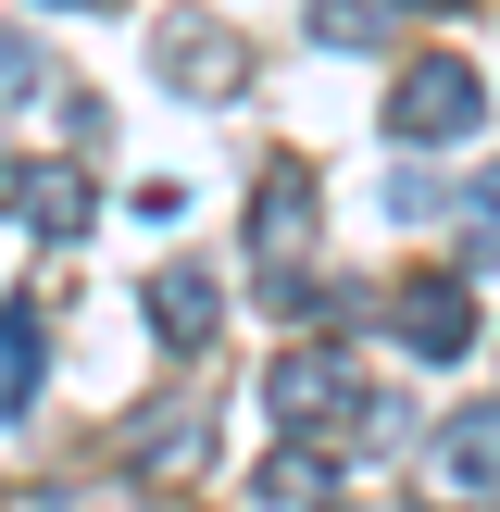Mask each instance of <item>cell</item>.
Masks as SVG:
<instances>
[{
	"mask_svg": "<svg viewBox=\"0 0 500 512\" xmlns=\"http://www.w3.org/2000/svg\"><path fill=\"white\" fill-rule=\"evenodd\" d=\"M25 88H50V63H38L25 25H0V100H25Z\"/></svg>",
	"mask_w": 500,
	"mask_h": 512,
	"instance_id": "cell-13",
	"label": "cell"
},
{
	"mask_svg": "<svg viewBox=\"0 0 500 512\" xmlns=\"http://www.w3.org/2000/svg\"><path fill=\"white\" fill-rule=\"evenodd\" d=\"M388 325H400V350H413V363H463V350H475V300H463V275H413V288L388 300Z\"/></svg>",
	"mask_w": 500,
	"mask_h": 512,
	"instance_id": "cell-5",
	"label": "cell"
},
{
	"mask_svg": "<svg viewBox=\"0 0 500 512\" xmlns=\"http://www.w3.org/2000/svg\"><path fill=\"white\" fill-rule=\"evenodd\" d=\"M300 250H313V163H300V150H275V163H263V188H250V263L288 288V275H300Z\"/></svg>",
	"mask_w": 500,
	"mask_h": 512,
	"instance_id": "cell-3",
	"label": "cell"
},
{
	"mask_svg": "<svg viewBox=\"0 0 500 512\" xmlns=\"http://www.w3.org/2000/svg\"><path fill=\"white\" fill-rule=\"evenodd\" d=\"M263 413L288 425V438H325V425H350V413H375V400H363V363H350V350L325 338V350H288V363L263 375Z\"/></svg>",
	"mask_w": 500,
	"mask_h": 512,
	"instance_id": "cell-2",
	"label": "cell"
},
{
	"mask_svg": "<svg viewBox=\"0 0 500 512\" xmlns=\"http://www.w3.org/2000/svg\"><path fill=\"white\" fill-rule=\"evenodd\" d=\"M25 400H38V313L0 300V413H25Z\"/></svg>",
	"mask_w": 500,
	"mask_h": 512,
	"instance_id": "cell-9",
	"label": "cell"
},
{
	"mask_svg": "<svg viewBox=\"0 0 500 512\" xmlns=\"http://www.w3.org/2000/svg\"><path fill=\"white\" fill-rule=\"evenodd\" d=\"M213 313H225V288L200 263H163V275H150V325H163V350H213Z\"/></svg>",
	"mask_w": 500,
	"mask_h": 512,
	"instance_id": "cell-7",
	"label": "cell"
},
{
	"mask_svg": "<svg viewBox=\"0 0 500 512\" xmlns=\"http://www.w3.org/2000/svg\"><path fill=\"white\" fill-rule=\"evenodd\" d=\"M450 225H463V263H500V163H475V188L450 200Z\"/></svg>",
	"mask_w": 500,
	"mask_h": 512,
	"instance_id": "cell-10",
	"label": "cell"
},
{
	"mask_svg": "<svg viewBox=\"0 0 500 512\" xmlns=\"http://www.w3.org/2000/svg\"><path fill=\"white\" fill-rule=\"evenodd\" d=\"M63 13H113V0H63Z\"/></svg>",
	"mask_w": 500,
	"mask_h": 512,
	"instance_id": "cell-15",
	"label": "cell"
},
{
	"mask_svg": "<svg viewBox=\"0 0 500 512\" xmlns=\"http://www.w3.org/2000/svg\"><path fill=\"white\" fill-rule=\"evenodd\" d=\"M25 200H38V175H25L13 150H0V213H25Z\"/></svg>",
	"mask_w": 500,
	"mask_h": 512,
	"instance_id": "cell-14",
	"label": "cell"
},
{
	"mask_svg": "<svg viewBox=\"0 0 500 512\" xmlns=\"http://www.w3.org/2000/svg\"><path fill=\"white\" fill-rule=\"evenodd\" d=\"M413 475H425V500H500V400L488 413H450L413 450Z\"/></svg>",
	"mask_w": 500,
	"mask_h": 512,
	"instance_id": "cell-4",
	"label": "cell"
},
{
	"mask_svg": "<svg viewBox=\"0 0 500 512\" xmlns=\"http://www.w3.org/2000/svg\"><path fill=\"white\" fill-rule=\"evenodd\" d=\"M475 125H488V75L450 63V50H425V63L388 88V138L400 150H450V138H475Z\"/></svg>",
	"mask_w": 500,
	"mask_h": 512,
	"instance_id": "cell-1",
	"label": "cell"
},
{
	"mask_svg": "<svg viewBox=\"0 0 500 512\" xmlns=\"http://www.w3.org/2000/svg\"><path fill=\"white\" fill-rule=\"evenodd\" d=\"M25 213H38V238H88V175H38Z\"/></svg>",
	"mask_w": 500,
	"mask_h": 512,
	"instance_id": "cell-12",
	"label": "cell"
},
{
	"mask_svg": "<svg viewBox=\"0 0 500 512\" xmlns=\"http://www.w3.org/2000/svg\"><path fill=\"white\" fill-rule=\"evenodd\" d=\"M150 50H163V75H175V88H188V100H225V88H238V75H250V50L225 38L213 13H175V25H150Z\"/></svg>",
	"mask_w": 500,
	"mask_h": 512,
	"instance_id": "cell-6",
	"label": "cell"
},
{
	"mask_svg": "<svg viewBox=\"0 0 500 512\" xmlns=\"http://www.w3.org/2000/svg\"><path fill=\"white\" fill-rule=\"evenodd\" d=\"M313 38L325 50H375L388 38V0H313Z\"/></svg>",
	"mask_w": 500,
	"mask_h": 512,
	"instance_id": "cell-11",
	"label": "cell"
},
{
	"mask_svg": "<svg viewBox=\"0 0 500 512\" xmlns=\"http://www.w3.org/2000/svg\"><path fill=\"white\" fill-rule=\"evenodd\" d=\"M250 500H263V512H338V500H350V463L275 450V463H250Z\"/></svg>",
	"mask_w": 500,
	"mask_h": 512,
	"instance_id": "cell-8",
	"label": "cell"
}]
</instances>
